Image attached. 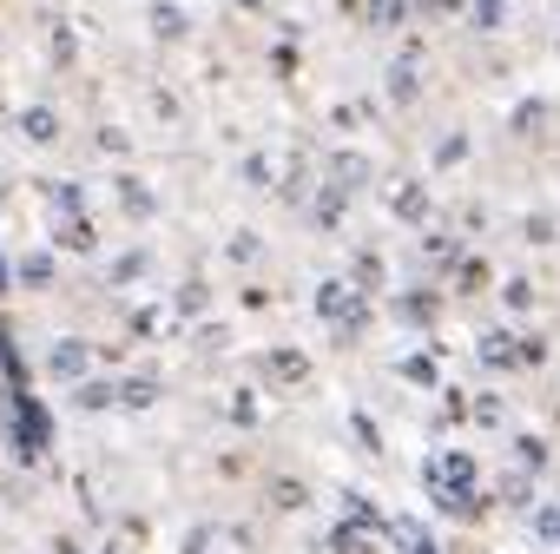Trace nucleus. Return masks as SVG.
I'll return each instance as SVG.
<instances>
[{
  "mask_svg": "<svg viewBox=\"0 0 560 554\" xmlns=\"http://www.w3.org/2000/svg\"><path fill=\"white\" fill-rule=\"evenodd\" d=\"M422 488H429L435 515H455V521H481V515H488V482H481V462H475L468 449H442V455H429Z\"/></svg>",
  "mask_w": 560,
  "mask_h": 554,
  "instance_id": "nucleus-1",
  "label": "nucleus"
},
{
  "mask_svg": "<svg viewBox=\"0 0 560 554\" xmlns=\"http://www.w3.org/2000/svg\"><path fill=\"white\" fill-rule=\"evenodd\" d=\"M389 534H396V547H402V554H435L429 528H416V521H389Z\"/></svg>",
  "mask_w": 560,
  "mask_h": 554,
  "instance_id": "nucleus-2",
  "label": "nucleus"
},
{
  "mask_svg": "<svg viewBox=\"0 0 560 554\" xmlns=\"http://www.w3.org/2000/svg\"><path fill=\"white\" fill-rule=\"evenodd\" d=\"M514 455H521L527 475H547V442L540 436H514Z\"/></svg>",
  "mask_w": 560,
  "mask_h": 554,
  "instance_id": "nucleus-3",
  "label": "nucleus"
},
{
  "mask_svg": "<svg viewBox=\"0 0 560 554\" xmlns=\"http://www.w3.org/2000/svg\"><path fill=\"white\" fill-rule=\"evenodd\" d=\"M534 534L547 547H560V501H534Z\"/></svg>",
  "mask_w": 560,
  "mask_h": 554,
  "instance_id": "nucleus-4",
  "label": "nucleus"
},
{
  "mask_svg": "<svg viewBox=\"0 0 560 554\" xmlns=\"http://www.w3.org/2000/svg\"><path fill=\"white\" fill-rule=\"evenodd\" d=\"M475 21H481V27H494V21H501V0H475Z\"/></svg>",
  "mask_w": 560,
  "mask_h": 554,
  "instance_id": "nucleus-5",
  "label": "nucleus"
}]
</instances>
